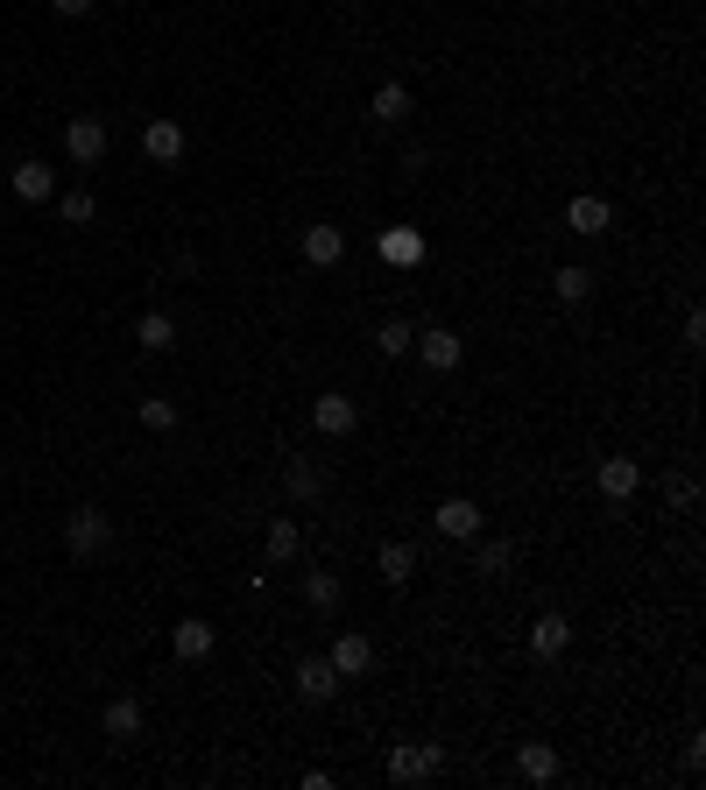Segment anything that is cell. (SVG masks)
<instances>
[{
  "label": "cell",
  "instance_id": "17",
  "mask_svg": "<svg viewBox=\"0 0 706 790\" xmlns=\"http://www.w3.org/2000/svg\"><path fill=\"white\" fill-rule=\"evenodd\" d=\"M368 113H375V127H403V121H410V85L381 79V85H375V106H368Z\"/></svg>",
  "mask_w": 706,
  "mask_h": 790
},
{
  "label": "cell",
  "instance_id": "6",
  "mask_svg": "<svg viewBox=\"0 0 706 790\" xmlns=\"http://www.w3.org/2000/svg\"><path fill=\"white\" fill-rule=\"evenodd\" d=\"M142 727H149L142 699H106V712H100V735H106L113 748H135V741H142Z\"/></svg>",
  "mask_w": 706,
  "mask_h": 790
},
{
  "label": "cell",
  "instance_id": "8",
  "mask_svg": "<svg viewBox=\"0 0 706 790\" xmlns=\"http://www.w3.org/2000/svg\"><path fill=\"white\" fill-rule=\"evenodd\" d=\"M326 664L339 670V678H368V670H375V643H368V635H332V649H326Z\"/></svg>",
  "mask_w": 706,
  "mask_h": 790
},
{
  "label": "cell",
  "instance_id": "24",
  "mask_svg": "<svg viewBox=\"0 0 706 790\" xmlns=\"http://www.w3.org/2000/svg\"><path fill=\"white\" fill-rule=\"evenodd\" d=\"M304 601H311V607H339V601H347V586H339V572H304Z\"/></svg>",
  "mask_w": 706,
  "mask_h": 790
},
{
  "label": "cell",
  "instance_id": "9",
  "mask_svg": "<svg viewBox=\"0 0 706 790\" xmlns=\"http://www.w3.org/2000/svg\"><path fill=\"white\" fill-rule=\"evenodd\" d=\"M142 156H149V163H163V170H170V163H184V127L170 121V113H156V121L142 127Z\"/></svg>",
  "mask_w": 706,
  "mask_h": 790
},
{
  "label": "cell",
  "instance_id": "28",
  "mask_svg": "<svg viewBox=\"0 0 706 790\" xmlns=\"http://www.w3.org/2000/svg\"><path fill=\"white\" fill-rule=\"evenodd\" d=\"M57 212H64L71 226H92V219H100V198H92V191H64V205H57Z\"/></svg>",
  "mask_w": 706,
  "mask_h": 790
},
{
  "label": "cell",
  "instance_id": "22",
  "mask_svg": "<svg viewBox=\"0 0 706 790\" xmlns=\"http://www.w3.org/2000/svg\"><path fill=\"white\" fill-rule=\"evenodd\" d=\"M509 565H516V544H509V536H488V544L473 551V572H481V579H502Z\"/></svg>",
  "mask_w": 706,
  "mask_h": 790
},
{
  "label": "cell",
  "instance_id": "26",
  "mask_svg": "<svg viewBox=\"0 0 706 790\" xmlns=\"http://www.w3.org/2000/svg\"><path fill=\"white\" fill-rule=\"evenodd\" d=\"M135 417H142V431H156V438H163V431H177V402H170V396H142V410H135Z\"/></svg>",
  "mask_w": 706,
  "mask_h": 790
},
{
  "label": "cell",
  "instance_id": "16",
  "mask_svg": "<svg viewBox=\"0 0 706 790\" xmlns=\"http://www.w3.org/2000/svg\"><path fill=\"white\" fill-rule=\"evenodd\" d=\"M565 643H572V622L565 614H538V622H530V657H565Z\"/></svg>",
  "mask_w": 706,
  "mask_h": 790
},
{
  "label": "cell",
  "instance_id": "10",
  "mask_svg": "<svg viewBox=\"0 0 706 790\" xmlns=\"http://www.w3.org/2000/svg\"><path fill=\"white\" fill-rule=\"evenodd\" d=\"M8 191H14V198H22V205H50L57 198V170H43V163H14L8 170Z\"/></svg>",
  "mask_w": 706,
  "mask_h": 790
},
{
  "label": "cell",
  "instance_id": "7",
  "mask_svg": "<svg viewBox=\"0 0 706 790\" xmlns=\"http://www.w3.org/2000/svg\"><path fill=\"white\" fill-rule=\"evenodd\" d=\"M311 423H318V438H354L360 431V402L354 396H318L311 402Z\"/></svg>",
  "mask_w": 706,
  "mask_h": 790
},
{
  "label": "cell",
  "instance_id": "20",
  "mask_svg": "<svg viewBox=\"0 0 706 790\" xmlns=\"http://www.w3.org/2000/svg\"><path fill=\"white\" fill-rule=\"evenodd\" d=\"M551 290H559V304H586L594 297V268H580V261L551 268Z\"/></svg>",
  "mask_w": 706,
  "mask_h": 790
},
{
  "label": "cell",
  "instance_id": "19",
  "mask_svg": "<svg viewBox=\"0 0 706 790\" xmlns=\"http://www.w3.org/2000/svg\"><path fill=\"white\" fill-rule=\"evenodd\" d=\"M135 339H142V353H170V346H177V318H170V311H142Z\"/></svg>",
  "mask_w": 706,
  "mask_h": 790
},
{
  "label": "cell",
  "instance_id": "23",
  "mask_svg": "<svg viewBox=\"0 0 706 790\" xmlns=\"http://www.w3.org/2000/svg\"><path fill=\"white\" fill-rule=\"evenodd\" d=\"M297 544H304V530L290 523V515H276V523H269V536H262V551H269V565H283V557H297Z\"/></svg>",
  "mask_w": 706,
  "mask_h": 790
},
{
  "label": "cell",
  "instance_id": "30",
  "mask_svg": "<svg viewBox=\"0 0 706 790\" xmlns=\"http://www.w3.org/2000/svg\"><path fill=\"white\" fill-rule=\"evenodd\" d=\"M664 501H672V509H693V501H699V480H693V473H664Z\"/></svg>",
  "mask_w": 706,
  "mask_h": 790
},
{
  "label": "cell",
  "instance_id": "4",
  "mask_svg": "<svg viewBox=\"0 0 706 790\" xmlns=\"http://www.w3.org/2000/svg\"><path fill=\"white\" fill-rule=\"evenodd\" d=\"M410 353L424 360L431 375H452V368H460V360H467V346H460V332H446V325H431V332H417V339H410Z\"/></svg>",
  "mask_w": 706,
  "mask_h": 790
},
{
  "label": "cell",
  "instance_id": "5",
  "mask_svg": "<svg viewBox=\"0 0 706 790\" xmlns=\"http://www.w3.org/2000/svg\"><path fill=\"white\" fill-rule=\"evenodd\" d=\"M64 156L79 163V170H92V163L106 156V121H100V113H79V121L64 127Z\"/></svg>",
  "mask_w": 706,
  "mask_h": 790
},
{
  "label": "cell",
  "instance_id": "14",
  "mask_svg": "<svg viewBox=\"0 0 706 790\" xmlns=\"http://www.w3.org/2000/svg\"><path fill=\"white\" fill-rule=\"evenodd\" d=\"M339 685H347V678H339L326 657H304V664H297V699H304V706H326Z\"/></svg>",
  "mask_w": 706,
  "mask_h": 790
},
{
  "label": "cell",
  "instance_id": "27",
  "mask_svg": "<svg viewBox=\"0 0 706 790\" xmlns=\"http://www.w3.org/2000/svg\"><path fill=\"white\" fill-rule=\"evenodd\" d=\"M410 339H417V332H410L403 318H381V332H375V346H381L389 360H396V353H410Z\"/></svg>",
  "mask_w": 706,
  "mask_h": 790
},
{
  "label": "cell",
  "instance_id": "21",
  "mask_svg": "<svg viewBox=\"0 0 706 790\" xmlns=\"http://www.w3.org/2000/svg\"><path fill=\"white\" fill-rule=\"evenodd\" d=\"M283 494H290V501H318V494H326V480H318L311 459H290V466H283Z\"/></svg>",
  "mask_w": 706,
  "mask_h": 790
},
{
  "label": "cell",
  "instance_id": "12",
  "mask_svg": "<svg viewBox=\"0 0 706 790\" xmlns=\"http://www.w3.org/2000/svg\"><path fill=\"white\" fill-rule=\"evenodd\" d=\"M565 226H572V234H586V240H601L607 226H615V205L594 198V191H580V198L565 205Z\"/></svg>",
  "mask_w": 706,
  "mask_h": 790
},
{
  "label": "cell",
  "instance_id": "2",
  "mask_svg": "<svg viewBox=\"0 0 706 790\" xmlns=\"http://www.w3.org/2000/svg\"><path fill=\"white\" fill-rule=\"evenodd\" d=\"M431 523H438V536H452V544H473V536L488 530V515H481V501H467V494H446V501H438V515H431Z\"/></svg>",
  "mask_w": 706,
  "mask_h": 790
},
{
  "label": "cell",
  "instance_id": "25",
  "mask_svg": "<svg viewBox=\"0 0 706 790\" xmlns=\"http://www.w3.org/2000/svg\"><path fill=\"white\" fill-rule=\"evenodd\" d=\"M375 565H381V579H389V586H410V572H417V551H410V544H381V557H375Z\"/></svg>",
  "mask_w": 706,
  "mask_h": 790
},
{
  "label": "cell",
  "instance_id": "31",
  "mask_svg": "<svg viewBox=\"0 0 706 790\" xmlns=\"http://www.w3.org/2000/svg\"><path fill=\"white\" fill-rule=\"evenodd\" d=\"M50 8H57V14H71V22H79V14H92V8H100V0H50Z\"/></svg>",
  "mask_w": 706,
  "mask_h": 790
},
{
  "label": "cell",
  "instance_id": "18",
  "mask_svg": "<svg viewBox=\"0 0 706 790\" xmlns=\"http://www.w3.org/2000/svg\"><path fill=\"white\" fill-rule=\"evenodd\" d=\"M516 769H523V783H551V777H559V748H551V741H523Z\"/></svg>",
  "mask_w": 706,
  "mask_h": 790
},
{
  "label": "cell",
  "instance_id": "1",
  "mask_svg": "<svg viewBox=\"0 0 706 790\" xmlns=\"http://www.w3.org/2000/svg\"><path fill=\"white\" fill-rule=\"evenodd\" d=\"M64 544H71V557H79V565H92V557H100L106 544H113V523H106V509H71V523H64Z\"/></svg>",
  "mask_w": 706,
  "mask_h": 790
},
{
  "label": "cell",
  "instance_id": "3",
  "mask_svg": "<svg viewBox=\"0 0 706 790\" xmlns=\"http://www.w3.org/2000/svg\"><path fill=\"white\" fill-rule=\"evenodd\" d=\"M389 783H424V777H438V769H446V748L438 741H424V748H389Z\"/></svg>",
  "mask_w": 706,
  "mask_h": 790
},
{
  "label": "cell",
  "instance_id": "15",
  "mask_svg": "<svg viewBox=\"0 0 706 790\" xmlns=\"http://www.w3.org/2000/svg\"><path fill=\"white\" fill-rule=\"evenodd\" d=\"M304 261H311V268H339V261H347V234H339V226H304Z\"/></svg>",
  "mask_w": 706,
  "mask_h": 790
},
{
  "label": "cell",
  "instance_id": "13",
  "mask_svg": "<svg viewBox=\"0 0 706 790\" xmlns=\"http://www.w3.org/2000/svg\"><path fill=\"white\" fill-rule=\"evenodd\" d=\"M213 643H219V628L198 622V614H184V622L170 628V649H177L184 664H205V657H213Z\"/></svg>",
  "mask_w": 706,
  "mask_h": 790
},
{
  "label": "cell",
  "instance_id": "29",
  "mask_svg": "<svg viewBox=\"0 0 706 790\" xmlns=\"http://www.w3.org/2000/svg\"><path fill=\"white\" fill-rule=\"evenodd\" d=\"M417 255H424V240H417V234H381V261H417Z\"/></svg>",
  "mask_w": 706,
  "mask_h": 790
},
{
  "label": "cell",
  "instance_id": "11",
  "mask_svg": "<svg viewBox=\"0 0 706 790\" xmlns=\"http://www.w3.org/2000/svg\"><path fill=\"white\" fill-rule=\"evenodd\" d=\"M594 488H601L607 501H628V494L643 488V466H636L628 452H607V459H601V473H594Z\"/></svg>",
  "mask_w": 706,
  "mask_h": 790
}]
</instances>
